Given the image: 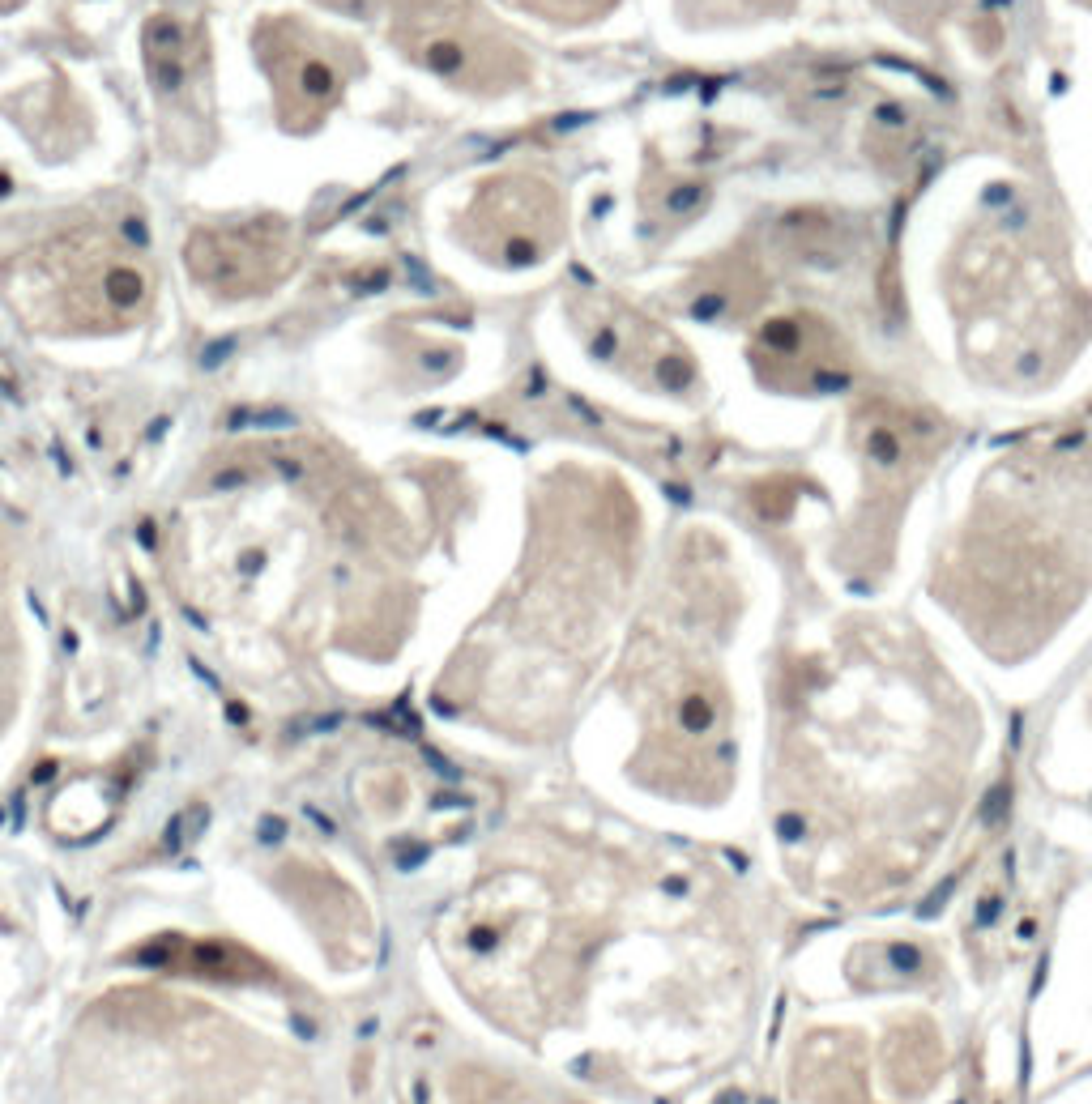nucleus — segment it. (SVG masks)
Returning <instances> with one entry per match:
<instances>
[]
</instances>
